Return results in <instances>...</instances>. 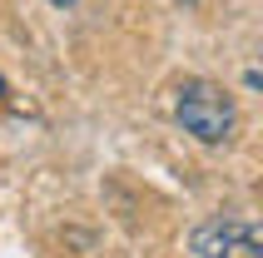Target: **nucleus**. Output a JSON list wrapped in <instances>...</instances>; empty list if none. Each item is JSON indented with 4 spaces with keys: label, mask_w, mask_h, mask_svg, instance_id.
I'll return each mask as SVG.
<instances>
[{
    "label": "nucleus",
    "mask_w": 263,
    "mask_h": 258,
    "mask_svg": "<svg viewBox=\"0 0 263 258\" xmlns=\"http://www.w3.org/2000/svg\"><path fill=\"white\" fill-rule=\"evenodd\" d=\"M174 115H179V124L189 129L199 144H229V139H234V124H238L234 100H229L219 85H209V80H189V85H179Z\"/></svg>",
    "instance_id": "nucleus-1"
},
{
    "label": "nucleus",
    "mask_w": 263,
    "mask_h": 258,
    "mask_svg": "<svg viewBox=\"0 0 263 258\" xmlns=\"http://www.w3.org/2000/svg\"><path fill=\"white\" fill-rule=\"evenodd\" d=\"M0 100H5V80H0Z\"/></svg>",
    "instance_id": "nucleus-4"
},
{
    "label": "nucleus",
    "mask_w": 263,
    "mask_h": 258,
    "mask_svg": "<svg viewBox=\"0 0 263 258\" xmlns=\"http://www.w3.org/2000/svg\"><path fill=\"white\" fill-rule=\"evenodd\" d=\"M194 253L199 258H263L258 224L253 218H209L194 229Z\"/></svg>",
    "instance_id": "nucleus-2"
},
{
    "label": "nucleus",
    "mask_w": 263,
    "mask_h": 258,
    "mask_svg": "<svg viewBox=\"0 0 263 258\" xmlns=\"http://www.w3.org/2000/svg\"><path fill=\"white\" fill-rule=\"evenodd\" d=\"M50 5H55V10H70V5H80V0H50Z\"/></svg>",
    "instance_id": "nucleus-3"
}]
</instances>
